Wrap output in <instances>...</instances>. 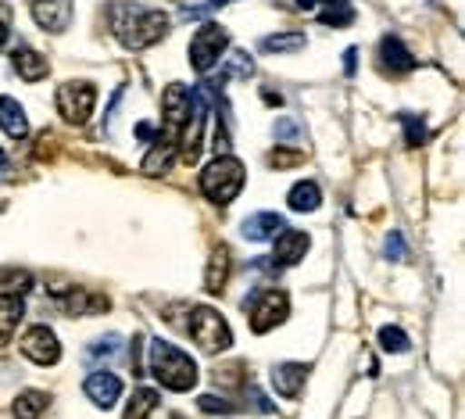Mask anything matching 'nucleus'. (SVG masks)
I'll use <instances>...</instances> for the list:
<instances>
[{
  "label": "nucleus",
  "instance_id": "nucleus-9",
  "mask_svg": "<svg viewBox=\"0 0 465 419\" xmlns=\"http://www.w3.org/2000/svg\"><path fill=\"white\" fill-rule=\"evenodd\" d=\"M75 0H33V18L44 33H64L72 25Z\"/></svg>",
  "mask_w": 465,
  "mask_h": 419
},
{
  "label": "nucleus",
  "instance_id": "nucleus-26",
  "mask_svg": "<svg viewBox=\"0 0 465 419\" xmlns=\"http://www.w3.org/2000/svg\"><path fill=\"white\" fill-rule=\"evenodd\" d=\"M118 352H122V337H115V334H108L104 341L90 344L83 359H86V365H94V362H112V359L118 355Z\"/></svg>",
  "mask_w": 465,
  "mask_h": 419
},
{
  "label": "nucleus",
  "instance_id": "nucleus-28",
  "mask_svg": "<svg viewBox=\"0 0 465 419\" xmlns=\"http://www.w3.org/2000/svg\"><path fill=\"white\" fill-rule=\"evenodd\" d=\"M351 18H354V7H351L348 0H333V4L319 15V22H322V25H333V29H337V25H348Z\"/></svg>",
  "mask_w": 465,
  "mask_h": 419
},
{
  "label": "nucleus",
  "instance_id": "nucleus-8",
  "mask_svg": "<svg viewBox=\"0 0 465 419\" xmlns=\"http://www.w3.org/2000/svg\"><path fill=\"white\" fill-rule=\"evenodd\" d=\"M22 355L36 365H54L61 359V344H58V334L51 326H29L25 337H22Z\"/></svg>",
  "mask_w": 465,
  "mask_h": 419
},
{
  "label": "nucleus",
  "instance_id": "nucleus-17",
  "mask_svg": "<svg viewBox=\"0 0 465 419\" xmlns=\"http://www.w3.org/2000/svg\"><path fill=\"white\" fill-rule=\"evenodd\" d=\"M230 269H232L230 247H226V244H219V251H215V254H212V262H208L204 287H208L212 294H223V291H226V280H230Z\"/></svg>",
  "mask_w": 465,
  "mask_h": 419
},
{
  "label": "nucleus",
  "instance_id": "nucleus-31",
  "mask_svg": "<svg viewBox=\"0 0 465 419\" xmlns=\"http://www.w3.org/2000/svg\"><path fill=\"white\" fill-rule=\"evenodd\" d=\"M197 405H201L204 413H223V416L232 413L230 402H223V398H215V394H201V398H197Z\"/></svg>",
  "mask_w": 465,
  "mask_h": 419
},
{
  "label": "nucleus",
  "instance_id": "nucleus-1",
  "mask_svg": "<svg viewBox=\"0 0 465 419\" xmlns=\"http://www.w3.org/2000/svg\"><path fill=\"white\" fill-rule=\"evenodd\" d=\"M112 29L129 51H143L169 33V15L143 4H112Z\"/></svg>",
  "mask_w": 465,
  "mask_h": 419
},
{
  "label": "nucleus",
  "instance_id": "nucleus-12",
  "mask_svg": "<svg viewBox=\"0 0 465 419\" xmlns=\"http://www.w3.org/2000/svg\"><path fill=\"white\" fill-rule=\"evenodd\" d=\"M380 65H383L391 75H405V72L415 68V58L408 55V47L398 36H383V44H380Z\"/></svg>",
  "mask_w": 465,
  "mask_h": 419
},
{
  "label": "nucleus",
  "instance_id": "nucleus-10",
  "mask_svg": "<svg viewBox=\"0 0 465 419\" xmlns=\"http://www.w3.org/2000/svg\"><path fill=\"white\" fill-rule=\"evenodd\" d=\"M83 391H86V398H90L94 405L112 409L118 398H122V380H118L115 373H108V369H97V373H90V376H86Z\"/></svg>",
  "mask_w": 465,
  "mask_h": 419
},
{
  "label": "nucleus",
  "instance_id": "nucleus-30",
  "mask_svg": "<svg viewBox=\"0 0 465 419\" xmlns=\"http://www.w3.org/2000/svg\"><path fill=\"white\" fill-rule=\"evenodd\" d=\"M401 122H405V129H408V144H411V147L426 140V129H422V119H419V115H411V112H401Z\"/></svg>",
  "mask_w": 465,
  "mask_h": 419
},
{
  "label": "nucleus",
  "instance_id": "nucleus-35",
  "mask_svg": "<svg viewBox=\"0 0 465 419\" xmlns=\"http://www.w3.org/2000/svg\"><path fill=\"white\" fill-rule=\"evenodd\" d=\"M173 419H183V416H173Z\"/></svg>",
  "mask_w": 465,
  "mask_h": 419
},
{
  "label": "nucleus",
  "instance_id": "nucleus-15",
  "mask_svg": "<svg viewBox=\"0 0 465 419\" xmlns=\"http://www.w3.org/2000/svg\"><path fill=\"white\" fill-rule=\"evenodd\" d=\"M287 223H283V215H276V212H258V215H251V219H243V226H240V234L247 240H272L280 230H283Z\"/></svg>",
  "mask_w": 465,
  "mask_h": 419
},
{
  "label": "nucleus",
  "instance_id": "nucleus-25",
  "mask_svg": "<svg viewBox=\"0 0 465 419\" xmlns=\"http://www.w3.org/2000/svg\"><path fill=\"white\" fill-rule=\"evenodd\" d=\"M304 47V33H272L262 40V51L265 55H291V51H301Z\"/></svg>",
  "mask_w": 465,
  "mask_h": 419
},
{
  "label": "nucleus",
  "instance_id": "nucleus-4",
  "mask_svg": "<svg viewBox=\"0 0 465 419\" xmlns=\"http://www.w3.org/2000/svg\"><path fill=\"white\" fill-rule=\"evenodd\" d=\"M186 334H190V341H193L201 352H226L232 344L230 323H226L215 308H208V304H201V308L190 312Z\"/></svg>",
  "mask_w": 465,
  "mask_h": 419
},
{
  "label": "nucleus",
  "instance_id": "nucleus-14",
  "mask_svg": "<svg viewBox=\"0 0 465 419\" xmlns=\"http://www.w3.org/2000/svg\"><path fill=\"white\" fill-rule=\"evenodd\" d=\"M11 61H15V72H18L25 83H40V79L51 72V61L44 58L40 51H33V47H18V51L11 55Z\"/></svg>",
  "mask_w": 465,
  "mask_h": 419
},
{
  "label": "nucleus",
  "instance_id": "nucleus-22",
  "mask_svg": "<svg viewBox=\"0 0 465 419\" xmlns=\"http://www.w3.org/2000/svg\"><path fill=\"white\" fill-rule=\"evenodd\" d=\"M158 402H162V394H158V391H151V387H140V391L129 398V405H125V416H122V419H151V413L158 409Z\"/></svg>",
  "mask_w": 465,
  "mask_h": 419
},
{
  "label": "nucleus",
  "instance_id": "nucleus-24",
  "mask_svg": "<svg viewBox=\"0 0 465 419\" xmlns=\"http://www.w3.org/2000/svg\"><path fill=\"white\" fill-rule=\"evenodd\" d=\"M272 136L283 147H301L304 144V122L293 119V115H283V119H276V125H272Z\"/></svg>",
  "mask_w": 465,
  "mask_h": 419
},
{
  "label": "nucleus",
  "instance_id": "nucleus-34",
  "mask_svg": "<svg viewBox=\"0 0 465 419\" xmlns=\"http://www.w3.org/2000/svg\"><path fill=\"white\" fill-rule=\"evenodd\" d=\"M7 40H11V7L0 4V51H4Z\"/></svg>",
  "mask_w": 465,
  "mask_h": 419
},
{
  "label": "nucleus",
  "instance_id": "nucleus-2",
  "mask_svg": "<svg viewBox=\"0 0 465 419\" xmlns=\"http://www.w3.org/2000/svg\"><path fill=\"white\" fill-rule=\"evenodd\" d=\"M147 365H151V373H154V380L165 387V391H190V387H197V362L190 359L183 348H175L169 341H151V355H147Z\"/></svg>",
  "mask_w": 465,
  "mask_h": 419
},
{
  "label": "nucleus",
  "instance_id": "nucleus-29",
  "mask_svg": "<svg viewBox=\"0 0 465 419\" xmlns=\"http://www.w3.org/2000/svg\"><path fill=\"white\" fill-rule=\"evenodd\" d=\"M380 348H383V352H394V355L408 352L405 330H398V326H383V330H380Z\"/></svg>",
  "mask_w": 465,
  "mask_h": 419
},
{
  "label": "nucleus",
  "instance_id": "nucleus-6",
  "mask_svg": "<svg viewBox=\"0 0 465 419\" xmlns=\"http://www.w3.org/2000/svg\"><path fill=\"white\" fill-rule=\"evenodd\" d=\"M226 47H230V33H226V25H219V22H204L197 33H193V40H190V65L201 72V75H208L219 58L226 55Z\"/></svg>",
  "mask_w": 465,
  "mask_h": 419
},
{
  "label": "nucleus",
  "instance_id": "nucleus-16",
  "mask_svg": "<svg viewBox=\"0 0 465 419\" xmlns=\"http://www.w3.org/2000/svg\"><path fill=\"white\" fill-rule=\"evenodd\" d=\"M0 129H4L11 140H25V136H29L25 108H22L15 97H0Z\"/></svg>",
  "mask_w": 465,
  "mask_h": 419
},
{
  "label": "nucleus",
  "instance_id": "nucleus-27",
  "mask_svg": "<svg viewBox=\"0 0 465 419\" xmlns=\"http://www.w3.org/2000/svg\"><path fill=\"white\" fill-rule=\"evenodd\" d=\"M247 75H254L251 55L247 51H232L226 58V68H223V79H247Z\"/></svg>",
  "mask_w": 465,
  "mask_h": 419
},
{
  "label": "nucleus",
  "instance_id": "nucleus-11",
  "mask_svg": "<svg viewBox=\"0 0 465 419\" xmlns=\"http://www.w3.org/2000/svg\"><path fill=\"white\" fill-rule=\"evenodd\" d=\"M276 251H272V262L276 265H297L301 258H304V251H308V234H301V230H291V226H283L280 234H276Z\"/></svg>",
  "mask_w": 465,
  "mask_h": 419
},
{
  "label": "nucleus",
  "instance_id": "nucleus-13",
  "mask_svg": "<svg viewBox=\"0 0 465 419\" xmlns=\"http://www.w3.org/2000/svg\"><path fill=\"white\" fill-rule=\"evenodd\" d=\"M304 376H308V365H301V362H283V365L272 369V387H276V394H283V398H297L301 387H304Z\"/></svg>",
  "mask_w": 465,
  "mask_h": 419
},
{
  "label": "nucleus",
  "instance_id": "nucleus-23",
  "mask_svg": "<svg viewBox=\"0 0 465 419\" xmlns=\"http://www.w3.org/2000/svg\"><path fill=\"white\" fill-rule=\"evenodd\" d=\"M29 287H33V276L25 269H4L0 273V298H22V294H29Z\"/></svg>",
  "mask_w": 465,
  "mask_h": 419
},
{
  "label": "nucleus",
  "instance_id": "nucleus-5",
  "mask_svg": "<svg viewBox=\"0 0 465 419\" xmlns=\"http://www.w3.org/2000/svg\"><path fill=\"white\" fill-rule=\"evenodd\" d=\"M243 308L251 315V330L254 334H269L287 319L291 298L283 291H276V287H258L251 298H243Z\"/></svg>",
  "mask_w": 465,
  "mask_h": 419
},
{
  "label": "nucleus",
  "instance_id": "nucleus-3",
  "mask_svg": "<svg viewBox=\"0 0 465 419\" xmlns=\"http://www.w3.org/2000/svg\"><path fill=\"white\" fill-rule=\"evenodd\" d=\"M243 180H247V173H243V165L230 158V155H215V162L201 173V190H204V197L208 201H215V205H230L232 197L243 190Z\"/></svg>",
  "mask_w": 465,
  "mask_h": 419
},
{
  "label": "nucleus",
  "instance_id": "nucleus-33",
  "mask_svg": "<svg viewBox=\"0 0 465 419\" xmlns=\"http://www.w3.org/2000/svg\"><path fill=\"white\" fill-rule=\"evenodd\" d=\"M387 258H394V262H401V258H405V240H401L398 230L387 237Z\"/></svg>",
  "mask_w": 465,
  "mask_h": 419
},
{
  "label": "nucleus",
  "instance_id": "nucleus-7",
  "mask_svg": "<svg viewBox=\"0 0 465 419\" xmlns=\"http://www.w3.org/2000/svg\"><path fill=\"white\" fill-rule=\"evenodd\" d=\"M94 105H97V90L90 83H64V86H58V112L64 115V122L83 125L94 115Z\"/></svg>",
  "mask_w": 465,
  "mask_h": 419
},
{
  "label": "nucleus",
  "instance_id": "nucleus-32",
  "mask_svg": "<svg viewBox=\"0 0 465 419\" xmlns=\"http://www.w3.org/2000/svg\"><path fill=\"white\" fill-rule=\"evenodd\" d=\"M297 162H301L297 151H272V155H269V165H272V169H287V165H297Z\"/></svg>",
  "mask_w": 465,
  "mask_h": 419
},
{
  "label": "nucleus",
  "instance_id": "nucleus-20",
  "mask_svg": "<svg viewBox=\"0 0 465 419\" xmlns=\"http://www.w3.org/2000/svg\"><path fill=\"white\" fill-rule=\"evenodd\" d=\"M51 409V398L44 391H25L15 398V419H40Z\"/></svg>",
  "mask_w": 465,
  "mask_h": 419
},
{
  "label": "nucleus",
  "instance_id": "nucleus-21",
  "mask_svg": "<svg viewBox=\"0 0 465 419\" xmlns=\"http://www.w3.org/2000/svg\"><path fill=\"white\" fill-rule=\"evenodd\" d=\"M287 201H291L293 212H315V208L322 205V190H319V183L304 180V183H297V186H293Z\"/></svg>",
  "mask_w": 465,
  "mask_h": 419
},
{
  "label": "nucleus",
  "instance_id": "nucleus-18",
  "mask_svg": "<svg viewBox=\"0 0 465 419\" xmlns=\"http://www.w3.org/2000/svg\"><path fill=\"white\" fill-rule=\"evenodd\" d=\"M22 319H25L22 298H0V348L11 344V337H15L18 326H22Z\"/></svg>",
  "mask_w": 465,
  "mask_h": 419
},
{
  "label": "nucleus",
  "instance_id": "nucleus-19",
  "mask_svg": "<svg viewBox=\"0 0 465 419\" xmlns=\"http://www.w3.org/2000/svg\"><path fill=\"white\" fill-rule=\"evenodd\" d=\"M175 162V144L173 140H165V136H158V147L143 158V173L147 176H162V173H169Z\"/></svg>",
  "mask_w": 465,
  "mask_h": 419
}]
</instances>
